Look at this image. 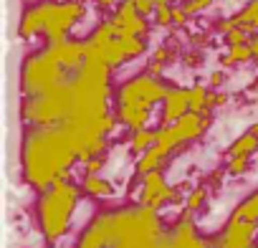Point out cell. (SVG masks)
I'll list each match as a JSON object with an SVG mask.
<instances>
[{
    "mask_svg": "<svg viewBox=\"0 0 258 248\" xmlns=\"http://www.w3.org/2000/svg\"><path fill=\"white\" fill-rule=\"evenodd\" d=\"M74 205H76V188L66 185L63 180H53V193H48L43 200V228L51 240H56L66 230Z\"/></svg>",
    "mask_w": 258,
    "mask_h": 248,
    "instance_id": "6da1fadb",
    "label": "cell"
},
{
    "mask_svg": "<svg viewBox=\"0 0 258 248\" xmlns=\"http://www.w3.org/2000/svg\"><path fill=\"white\" fill-rule=\"evenodd\" d=\"M248 167H250V155H238V157H230L228 175H243V172H248Z\"/></svg>",
    "mask_w": 258,
    "mask_h": 248,
    "instance_id": "2e32d148",
    "label": "cell"
},
{
    "mask_svg": "<svg viewBox=\"0 0 258 248\" xmlns=\"http://www.w3.org/2000/svg\"><path fill=\"white\" fill-rule=\"evenodd\" d=\"M203 200H205V190L198 188L195 193H190V198H187V208H190V210H198V208L203 205Z\"/></svg>",
    "mask_w": 258,
    "mask_h": 248,
    "instance_id": "ffe728a7",
    "label": "cell"
},
{
    "mask_svg": "<svg viewBox=\"0 0 258 248\" xmlns=\"http://www.w3.org/2000/svg\"><path fill=\"white\" fill-rule=\"evenodd\" d=\"M155 21H157V26H170V23H175V21H172V8H170V6H157Z\"/></svg>",
    "mask_w": 258,
    "mask_h": 248,
    "instance_id": "e0dca14e",
    "label": "cell"
},
{
    "mask_svg": "<svg viewBox=\"0 0 258 248\" xmlns=\"http://www.w3.org/2000/svg\"><path fill=\"white\" fill-rule=\"evenodd\" d=\"M187 18H190V13H187L185 8H172V21H175L177 26L187 23Z\"/></svg>",
    "mask_w": 258,
    "mask_h": 248,
    "instance_id": "7402d4cb",
    "label": "cell"
},
{
    "mask_svg": "<svg viewBox=\"0 0 258 248\" xmlns=\"http://www.w3.org/2000/svg\"><path fill=\"white\" fill-rule=\"evenodd\" d=\"M213 3V0H185V3H182V8L190 13V16H195V13H200L203 8H208Z\"/></svg>",
    "mask_w": 258,
    "mask_h": 248,
    "instance_id": "d6986e66",
    "label": "cell"
},
{
    "mask_svg": "<svg viewBox=\"0 0 258 248\" xmlns=\"http://www.w3.org/2000/svg\"><path fill=\"white\" fill-rule=\"evenodd\" d=\"M152 145H157V132L152 130H135V137H132V150L137 155L147 152Z\"/></svg>",
    "mask_w": 258,
    "mask_h": 248,
    "instance_id": "7c38bea8",
    "label": "cell"
},
{
    "mask_svg": "<svg viewBox=\"0 0 258 248\" xmlns=\"http://www.w3.org/2000/svg\"><path fill=\"white\" fill-rule=\"evenodd\" d=\"M235 18V23H238V28H243V31H258V0H250V3L240 11V13H235L233 16Z\"/></svg>",
    "mask_w": 258,
    "mask_h": 248,
    "instance_id": "30bf717a",
    "label": "cell"
},
{
    "mask_svg": "<svg viewBox=\"0 0 258 248\" xmlns=\"http://www.w3.org/2000/svg\"><path fill=\"white\" fill-rule=\"evenodd\" d=\"M255 147H258V137H255L253 132H248V135H243V137H238V140L233 142V147L228 150V155H230V157H238V155H250Z\"/></svg>",
    "mask_w": 258,
    "mask_h": 248,
    "instance_id": "4fadbf2b",
    "label": "cell"
},
{
    "mask_svg": "<svg viewBox=\"0 0 258 248\" xmlns=\"http://www.w3.org/2000/svg\"><path fill=\"white\" fill-rule=\"evenodd\" d=\"M185 111H190V94H187L185 89H170V94L165 96L162 121H165V124H175Z\"/></svg>",
    "mask_w": 258,
    "mask_h": 248,
    "instance_id": "277c9868",
    "label": "cell"
},
{
    "mask_svg": "<svg viewBox=\"0 0 258 248\" xmlns=\"http://www.w3.org/2000/svg\"><path fill=\"white\" fill-rule=\"evenodd\" d=\"M175 58V51L170 48V46H162V48H157L155 51V58H152V64H150V74L155 76V74H160L170 61Z\"/></svg>",
    "mask_w": 258,
    "mask_h": 248,
    "instance_id": "9a60e30c",
    "label": "cell"
},
{
    "mask_svg": "<svg viewBox=\"0 0 258 248\" xmlns=\"http://www.w3.org/2000/svg\"><path fill=\"white\" fill-rule=\"evenodd\" d=\"M84 16V6L81 3H61V6H51V13H48V21H46V36L53 41V43H61L66 41V33L76 26V21Z\"/></svg>",
    "mask_w": 258,
    "mask_h": 248,
    "instance_id": "7a4b0ae2",
    "label": "cell"
},
{
    "mask_svg": "<svg viewBox=\"0 0 258 248\" xmlns=\"http://www.w3.org/2000/svg\"><path fill=\"white\" fill-rule=\"evenodd\" d=\"M225 41H228V46L248 43V31H243V28H233L230 33H225Z\"/></svg>",
    "mask_w": 258,
    "mask_h": 248,
    "instance_id": "ac0fdd59",
    "label": "cell"
},
{
    "mask_svg": "<svg viewBox=\"0 0 258 248\" xmlns=\"http://www.w3.org/2000/svg\"><path fill=\"white\" fill-rule=\"evenodd\" d=\"M84 188H86L91 195H99V198H109V195H114V188H111L106 180L96 177V175H86V182H84Z\"/></svg>",
    "mask_w": 258,
    "mask_h": 248,
    "instance_id": "5bb4252c",
    "label": "cell"
},
{
    "mask_svg": "<svg viewBox=\"0 0 258 248\" xmlns=\"http://www.w3.org/2000/svg\"><path fill=\"white\" fill-rule=\"evenodd\" d=\"M167 155H170V150H165L162 145H152L147 152H142V157H140V162H137V170H140L142 175H147V172L157 170Z\"/></svg>",
    "mask_w": 258,
    "mask_h": 248,
    "instance_id": "ba28073f",
    "label": "cell"
},
{
    "mask_svg": "<svg viewBox=\"0 0 258 248\" xmlns=\"http://www.w3.org/2000/svg\"><path fill=\"white\" fill-rule=\"evenodd\" d=\"M253 58V48L250 43H238V46H230V51L220 58L223 66H233V64H243V61H250Z\"/></svg>",
    "mask_w": 258,
    "mask_h": 248,
    "instance_id": "8fae6325",
    "label": "cell"
},
{
    "mask_svg": "<svg viewBox=\"0 0 258 248\" xmlns=\"http://www.w3.org/2000/svg\"><path fill=\"white\" fill-rule=\"evenodd\" d=\"M187 94H190V111H198V114H210V109H213V94L205 89V86H192V89H187Z\"/></svg>",
    "mask_w": 258,
    "mask_h": 248,
    "instance_id": "9c48e42d",
    "label": "cell"
},
{
    "mask_svg": "<svg viewBox=\"0 0 258 248\" xmlns=\"http://www.w3.org/2000/svg\"><path fill=\"white\" fill-rule=\"evenodd\" d=\"M51 6H53V3H43V6L33 8L31 13H26V18H23V23H21V33H23L26 38L33 36V33H38L41 28H46V21H48V13H51Z\"/></svg>",
    "mask_w": 258,
    "mask_h": 248,
    "instance_id": "52a82bcc",
    "label": "cell"
},
{
    "mask_svg": "<svg viewBox=\"0 0 258 248\" xmlns=\"http://www.w3.org/2000/svg\"><path fill=\"white\" fill-rule=\"evenodd\" d=\"M248 132H253V135H255V137H258V121H255V124H253V127H250V130H248Z\"/></svg>",
    "mask_w": 258,
    "mask_h": 248,
    "instance_id": "484cf974",
    "label": "cell"
},
{
    "mask_svg": "<svg viewBox=\"0 0 258 248\" xmlns=\"http://www.w3.org/2000/svg\"><path fill=\"white\" fill-rule=\"evenodd\" d=\"M223 81H225V74H223V71H213V74H210V81H208V84H210V86H220Z\"/></svg>",
    "mask_w": 258,
    "mask_h": 248,
    "instance_id": "603a6c76",
    "label": "cell"
},
{
    "mask_svg": "<svg viewBox=\"0 0 258 248\" xmlns=\"http://www.w3.org/2000/svg\"><path fill=\"white\" fill-rule=\"evenodd\" d=\"M253 89H258V76H255V81H253Z\"/></svg>",
    "mask_w": 258,
    "mask_h": 248,
    "instance_id": "4316f807",
    "label": "cell"
},
{
    "mask_svg": "<svg viewBox=\"0 0 258 248\" xmlns=\"http://www.w3.org/2000/svg\"><path fill=\"white\" fill-rule=\"evenodd\" d=\"M150 109H152V104H147V101H129V104H121L119 116H121V121L126 124V127L145 130V124L150 119Z\"/></svg>",
    "mask_w": 258,
    "mask_h": 248,
    "instance_id": "8992f818",
    "label": "cell"
},
{
    "mask_svg": "<svg viewBox=\"0 0 258 248\" xmlns=\"http://www.w3.org/2000/svg\"><path fill=\"white\" fill-rule=\"evenodd\" d=\"M253 233H255V223L233 215L230 228H228V235H225V248H248Z\"/></svg>",
    "mask_w": 258,
    "mask_h": 248,
    "instance_id": "5b68a950",
    "label": "cell"
},
{
    "mask_svg": "<svg viewBox=\"0 0 258 248\" xmlns=\"http://www.w3.org/2000/svg\"><path fill=\"white\" fill-rule=\"evenodd\" d=\"M96 3H99V6H104V8H106V6H111V3H114V0H96Z\"/></svg>",
    "mask_w": 258,
    "mask_h": 248,
    "instance_id": "d4e9b609",
    "label": "cell"
},
{
    "mask_svg": "<svg viewBox=\"0 0 258 248\" xmlns=\"http://www.w3.org/2000/svg\"><path fill=\"white\" fill-rule=\"evenodd\" d=\"M210 124V114H198V111H185L177 121H175V130L180 135L182 142L195 140L198 135H203V130Z\"/></svg>",
    "mask_w": 258,
    "mask_h": 248,
    "instance_id": "3957f363",
    "label": "cell"
},
{
    "mask_svg": "<svg viewBox=\"0 0 258 248\" xmlns=\"http://www.w3.org/2000/svg\"><path fill=\"white\" fill-rule=\"evenodd\" d=\"M135 6H137V11H140L142 16H150V13L157 11V3H155V0H135Z\"/></svg>",
    "mask_w": 258,
    "mask_h": 248,
    "instance_id": "44dd1931",
    "label": "cell"
},
{
    "mask_svg": "<svg viewBox=\"0 0 258 248\" xmlns=\"http://www.w3.org/2000/svg\"><path fill=\"white\" fill-rule=\"evenodd\" d=\"M248 43H250V48H253V61L258 64V36H253Z\"/></svg>",
    "mask_w": 258,
    "mask_h": 248,
    "instance_id": "cb8c5ba5",
    "label": "cell"
}]
</instances>
